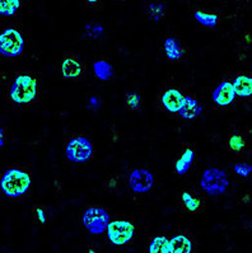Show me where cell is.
I'll use <instances>...</instances> for the list:
<instances>
[{"mask_svg":"<svg viewBox=\"0 0 252 253\" xmlns=\"http://www.w3.org/2000/svg\"><path fill=\"white\" fill-rule=\"evenodd\" d=\"M31 183L32 177L30 172L19 167L9 168L0 178L1 192L10 199L26 196L31 188Z\"/></svg>","mask_w":252,"mask_h":253,"instance_id":"1","label":"cell"},{"mask_svg":"<svg viewBox=\"0 0 252 253\" xmlns=\"http://www.w3.org/2000/svg\"><path fill=\"white\" fill-rule=\"evenodd\" d=\"M39 92V82L28 73L17 75L10 88V98L18 104L31 103Z\"/></svg>","mask_w":252,"mask_h":253,"instance_id":"2","label":"cell"},{"mask_svg":"<svg viewBox=\"0 0 252 253\" xmlns=\"http://www.w3.org/2000/svg\"><path fill=\"white\" fill-rule=\"evenodd\" d=\"M65 152L68 158L75 163H86L92 159L93 145L84 136H73L66 143Z\"/></svg>","mask_w":252,"mask_h":253,"instance_id":"3","label":"cell"},{"mask_svg":"<svg viewBox=\"0 0 252 253\" xmlns=\"http://www.w3.org/2000/svg\"><path fill=\"white\" fill-rule=\"evenodd\" d=\"M23 51V37L17 28H6L0 33V54L5 57H17Z\"/></svg>","mask_w":252,"mask_h":253,"instance_id":"4","label":"cell"},{"mask_svg":"<svg viewBox=\"0 0 252 253\" xmlns=\"http://www.w3.org/2000/svg\"><path fill=\"white\" fill-rule=\"evenodd\" d=\"M135 225L129 220H115L107 225V237L115 246H125L134 238Z\"/></svg>","mask_w":252,"mask_h":253,"instance_id":"5","label":"cell"},{"mask_svg":"<svg viewBox=\"0 0 252 253\" xmlns=\"http://www.w3.org/2000/svg\"><path fill=\"white\" fill-rule=\"evenodd\" d=\"M110 221V215L107 214L102 206H91L84 211L83 224L87 229L93 234H101L107 229Z\"/></svg>","mask_w":252,"mask_h":253,"instance_id":"6","label":"cell"},{"mask_svg":"<svg viewBox=\"0 0 252 253\" xmlns=\"http://www.w3.org/2000/svg\"><path fill=\"white\" fill-rule=\"evenodd\" d=\"M202 187L210 195H220L228 187L226 173L218 168H210L204 172L202 177Z\"/></svg>","mask_w":252,"mask_h":253,"instance_id":"7","label":"cell"},{"mask_svg":"<svg viewBox=\"0 0 252 253\" xmlns=\"http://www.w3.org/2000/svg\"><path fill=\"white\" fill-rule=\"evenodd\" d=\"M178 206L184 212H204L205 204L199 194L193 190H182L178 194Z\"/></svg>","mask_w":252,"mask_h":253,"instance_id":"8","label":"cell"},{"mask_svg":"<svg viewBox=\"0 0 252 253\" xmlns=\"http://www.w3.org/2000/svg\"><path fill=\"white\" fill-rule=\"evenodd\" d=\"M60 73L62 78L71 79V81H78L83 77L84 66L80 63L79 57L74 54H66L62 56L60 61Z\"/></svg>","mask_w":252,"mask_h":253,"instance_id":"9","label":"cell"},{"mask_svg":"<svg viewBox=\"0 0 252 253\" xmlns=\"http://www.w3.org/2000/svg\"><path fill=\"white\" fill-rule=\"evenodd\" d=\"M184 99L185 95L178 88H168V89L160 93V95L158 97L160 107L169 113L180 112Z\"/></svg>","mask_w":252,"mask_h":253,"instance_id":"10","label":"cell"},{"mask_svg":"<svg viewBox=\"0 0 252 253\" xmlns=\"http://www.w3.org/2000/svg\"><path fill=\"white\" fill-rule=\"evenodd\" d=\"M129 183L135 192H147L153 187V176L147 169H135L131 172Z\"/></svg>","mask_w":252,"mask_h":253,"instance_id":"11","label":"cell"},{"mask_svg":"<svg viewBox=\"0 0 252 253\" xmlns=\"http://www.w3.org/2000/svg\"><path fill=\"white\" fill-rule=\"evenodd\" d=\"M213 99L218 107H228V106L235 103L236 93L232 83H229V82L220 83L217 89L214 90Z\"/></svg>","mask_w":252,"mask_h":253,"instance_id":"12","label":"cell"},{"mask_svg":"<svg viewBox=\"0 0 252 253\" xmlns=\"http://www.w3.org/2000/svg\"><path fill=\"white\" fill-rule=\"evenodd\" d=\"M195 239L187 234H177L169 241V253H194Z\"/></svg>","mask_w":252,"mask_h":253,"instance_id":"13","label":"cell"},{"mask_svg":"<svg viewBox=\"0 0 252 253\" xmlns=\"http://www.w3.org/2000/svg\"><path fill=\"white\" fill-rule=\"evenodd\" d=\"M232 85H233L236 95L244 99H252V74L240 73L236 75L235 82Z\"/></svg>","mask_w":252,"mask_h":253,"instance_id":"14","label":"cell"},{"mask_svg":"<svg viewBox=\"0 0 252 253\" xmlns=\"http://www.w3.org/2000/svg\"><path fill=\"white\" fill-rule=\"evenodd\" d=\"M195 159V149L190 145H184L181 149V155L178 157L175 164V172L177 174H185L189 168L193 166Z\"/></svg>","mask_w":252,"mask_h":253,"instance_id":"15","label":"cell"},{"mask_svg":"<svg viewBox=\"0 0 252 253\" xmlns=\"http://www.w3.org/2000/svg\"><path fill=\"white\" fill-rule=\"evenodd\" d=\"M200 112H202V106L198 102V99L193 97V95L185 97L184 103H182L181 110H180V115H181L182 119L194 120L199 116Z\"/></svg>","mask_w":252,"mask_h":253,"instance_id":"16","label":"cell"},{"mask_svg":"<svg viewBox=\"0 0 252 253\" xmlns=\"http://www.w3.org/2000/svg\"><path fill=\"white\" fill-rule=\"evenodd\" d=\"M164 51L171 61H180L185 54V48L175 39H167L164 41Z\"/></svg>","mask_w":252,"mask_h":253,"instance_id":"17","label":"cell"},{"mask_svg":"<svg viewBox=\"0 0 252 253\" xmlns=\"http://www.w3.org/2000/svg\"><path fill=\"white\" fill-rule=\"evenodd\" d=\"M148 253H169V239L166 237H154L149 242Z\"/></svg>","mask_w":252,"mask_h":253,"instance_id":"18","label":"cell"},{"mask_svg":"<svg viewBox=\"0 0 252 253\" xmlns=\"http://www.w3.org/2000/svg\"><path fill=\"white\" fill-rule=\"evenodd\" d=\"M195 18L196 21L200 22L202 26H206L209 28H214L218 24L219 17L214 13L209 12H202V10H196L195 12Z\"/></svg>","mask_w":252,"mask_h":253,"instance_id":"19","label":"cell"},{"mask_svg":"<svg viewBox=\"0 0 252 253\" xmlns=\"http://www.w3.org/2000/svg\"><path fill=\"white\" fill-rule=\"evenodd\" d=\"M95 73L102 81H108L112 77V68L104 60H97L95 63Z\"/></svg>","mask_w":252,"mask_h":253,"instance_id":"20","label":"cell"},{"mask_svg":"<svg viewBox=\"0 0 252 253\" xmlns=\"http://www.w3.org/2000/svg\"><path fill=\"white\" fill-rule=\"evenodd\" d=\"M228 148L235 153H241L246 149V139L242 134H232L228 137Z\"/></svg>","mask_w":252,"mask_h":253,"instance_id":"21","label":"cell"},{"mask_svg":"<svg viewBox=\"0 0 252 253\" xmlns=\"http://www.w3.org/2000/svg\"><path fill=\"white\" fill-rule=\"evenodd\" d=\"M142 106V98L135 92H130L125 97V107L128 111H137Z\"/></svg>","mask_w":252,"mask_h":253,"instance_id":"22","label":"cell"},{"mask_svg":"<svg viewBox=\"0 0 252 253\" xmlns=\"http://www.w3.org/2000/svg\"><path fill=\"white\" fill-rule=\"evenodd\" d=\"M21 5L19 0H8L0 1V15H13Z\"/></svg>","mask_w":252,"mask_h":253,"instance_id":"23","label":"cell"},{"mask_svg":"<svg viewBox=\"0 0 252 253\" xmlns=\"http://www.w3.org/2000/svg\"><path fill=\"white\" fill-rule=\"evenodd\" d=\"M148 17L153 21H159L164 15V6L159 3H151L148 5Z\"/></svg>","mask_w":252,"mask_h":253,"instance_id":"24","label":"cell"},{"mask_svg":"<svg viewBox=\"0 0 252 253\" xmlns=\"http://www.w3.org/2000/svg\"><path fill=\"white\" fill-rule=\"evenodd\" d=\"M32 214L35 216L36 221L42 225L48 223V215H46V209L44 208L42 205H36L35 208L32 209Z\"/></svg>","mask_w":252,"mask_h":253,"instance_id":"25","label":"cell"},{"mask_svg":"<svg viewBox=\"0 0 252 253\" xmlns=\"http://www.w3.org/2000/svg\"><path fill=\"white\" fill-rule=\"evenodd\" d=\"M235 170H236V173H238V174H240V176L247 177L250 174V172L252 170V167L251 166H249V164L241 163V164H236Z\"/></svg>","mask_w":252,"mask_h":253,"instance_id":"26","label":"cell"},{"mask_svg":"<svg viewBox=\"0 0 252 253\" xmlns=\"http://www.w3.org/2000/svg\"><path fill=\"white\" fill-rule=\"evenodd\" d=\"M87 32H88L89 36L97 37L98 35H101L102 33V28L101 26H98V24H91V26L87 27Z\"/></svg>","mask_w":252,"mask_h":253,"instance_id":"27","label":"cell"},{"mask_svg":"<svg viewBox=\"0 0 252 253\" xmlns=\"http://www.w3.org/2000/svg\"><path fill=\"white\" fill-rule=\"evenodd\" d=\"M86 253H102L101 250L97 247H95V246H89L88 248H87V252Z\"/></svg>","mask_w":252,"mask_h":253,"instance_id":"28","label":"cell"},{"mask_svg":"<svg viewBox=\"0 0 252 253\" xmlns=\"http://www.w3.org/2000/svg\"><path fill=\"white\" fill-rule=\"evenodd\" d=\"M244 40L247 42V43H249V45H252V33H250V32L245 33Z\"/></svg>","mask_w":252,"mask_h":253,"instance_id":"29","label":"cell"},{"mask_svg":"<svg viewBox=\"0 0 252 253\" xmlns=\"http://www.w3.org/2000/svg\"><path fill=\"white\" fill-rule=\"evenodd\" d=\"M251 201H252L251 194H246L244 197H242V203L244 204H251Z\"/></svg>","mask_w":252,"mask_h":253,"instance_id":"30","label":"cell"},{"mask_svg":"<svg viewBox=\"0 0 252 253\" xmlns=\"http://www.w3.org/2000/svg\"><path fill=\"white\" fill-rule=\"evenodd\" d=\"M4 144V128L0 127V146H3Z\"/></svg>","mask_w":252,"mask_h":253,"instance_id":"31","label":"cell"},{"mask_svg":"<svg viewBox=\"0 0 252 253\" xmlns=\"http://www.w3.org/2000/svg\"><path fill=\"white\" fill-rule=\"evenodd\" d=\"M101 1H93V0H89V1H87V5H96V6H98V5H101Z\"/></svg>","mask_w":252,"mask_h":253,"instance_id":"32","label":"cell"},{"mask_svg":"<svg viewBox=\"0 0 252 253\" xmlns=\"http://www.w3.org/2000/svg\"><path fill=\"white\" fill-rule=\"evenodd\" d=\"M4 78H5V74H4V73H0V81H1V79H4Z\"/></svg>","mask_w":252,"mask_h":253,"instance_id":"33","label":"cell"},{"mask_svg":"<svg viewBox=\"0 0 252 253\" xmlns=\"http://www.w3.org/2000/svg\"><path fill=\"white\" fill-rule=\"evenodd\" d=\"M251 134H252V128H251Z\"/></svg>","mask_w":252,"mask_h":253,"instance_id":"34","label":"cell"},{"mask_svg":"<svg viewBox=\"0 0 252 253\" xmlns=\"http://www.w3.org/2000/svg\"><path fill=\"white\" fill-rule=\"evenodd\" d=\"M251 253H252V250H251Z\"/></svg>","mask_w":252,"mask_h":253,"instance_id":"35","label":"cell"}]
</instances>
